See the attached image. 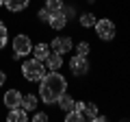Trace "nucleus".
Instances as JSON below:
<instances>
[{"instance_id":"1","label":"nucleus","mask_w":130,"mask_h":122,"mask_svg":"<svg viewBox=\"0 0 130 122\" xmlns=\"http://www.w3.org/2000/svg\"><path fill=\"white\" fill-rule=\"evenodd\" d=\"M65 89H67V79L59 74V70H50L39 81V98L43 105H54Z\"/></svg>"},{"instance_id":"2","label":"nucleus","mask_w":130,"mask_h":122,"mask_svg":"<svg viewBox=\"0 0 130 122\" xmlns=\"http://www.w3.org/2000/svg\"><path fill=\"white\" fill-rule=\"evenodd\" d=\"M46 74H48V68L43 66V61L35 59V57L22 63V76L26 81H30V83H39Z\"/></svg>"},{"instance_id":"3","label":"nucleus","mask_w":130,"mask_h":122,"mask_svg":"<svg viewBox=\"0 0 130 122\" xmlns=\"http://www.w3.org/2000/svg\"><path fill=\"white\" fill-rule=\"evenodd\" d=\"M95 35L102 39V42H113V39H115V35H117L115 22H113V20H108V18L98 20V22H95Z\"/></svg>"},{"instance_id":"4","label":"nucleus","mask_w":130,"mask_h":122,"mask_svg":"<svg viewBox=\"0 0 130 122\" xmlns=\"http://www.w3.org/2000/svg\"><path fill=\"white\" fill-rule=\"evenodd\" d=\"M30 52H32V42H30V37L24 35V33L15 35V37H13V59H22V57L30 55Z\"/></svg>"},{"instance_id":"5","label":"nucleus","mask_w":130,"mask_h":122,"mask_svg":"<svg viewBox=\"0 0 130 122\" xmlns=\"http://www.w3.org/2000/svg\"><path fill=\"white\" fill-rule=\"evenodd\" d=\"M70 70H72V74H74V76L87 74V72H89V59L85 55H74V57H72V61H70Z\"/></svg>"},{"instance_id":"6","label":"nucleus","mask_w":130,"mask_h":122,"mask_svg":"<svg viewBox=\"0 0 130 122\" xmlns=\"http://www.w3.org/2000/svg\"><path fill=\"white\" fill-rule=\"evenodd\" d=\"M50 50L52 52H59V55H65V52H70L72 48H74V42H72V37H54L50 44Z\"/></svg>"},{"instance_id":"7","label":"nucleus","mask_w":130,"mask_h":122,"mask_svg":"<svg viewBox=\"0 0 130 122\" xmlns=\"http://www.w3.org/2000/svg\"><path fill=\"white\" fill-rule=\"evenodd\" d=\"M48 26L54 28V31H63L65 26H67V15H65V11H54V13H50V20H48Z\"/></svg>"},{"instance_id":"8","label":"nucleus","mask_w":130,"mask_h":122,"mask_svg":"<svg viewBox=\"0 0 130 122\" xmlns=\"http://www.w3.org/2000/svg\"><path fill=\"white\" fill-rule=\"evenodd\" d=\"M2 103H5L7 109L20 107V105H22V94H20V89H7L5 96H2Z\"/></svg>"},{"instance_id":"9","label":"nucleus","mask_w":130,"mask_h":122,"mask_svg":"<svg viewBox=\"0 0 130 122\" xmlns=\"http://www.w3.org/2000/svg\"><path fill=\"white\" fill-rule=\"evenodd\" d=\"M61 66H63V55L50 50V55L46 57V68H48V72H50V70H61Z\"/></svg>"},{"instance_id":"10","label":"nucleus","mask_w":130,"mask_h":122,"mask_svg":"<svg viewBox=\"0 0 130 122\" xmlns=\"http://www.w3.org/2000/svg\"><path fill=\"white\" fill-rule=\"evenodd\" d=\"M26 120H28L26 109H22V107H13L7 113V122H26Z\"/></svg>"},{"instance_id":"11","label":"nucleus","mask_w":130,"mask_h":122,"mask_svg":"<svg viewBox=\"0 0 130 122\" xmlns=\"http://www.w3.org/2000/svg\"><path fill=\"white\" fill-rule=\"evenodd\" d=\"M30 0H5V7L11 11V13H20V11L28 9Z\"/></svg>"},{"instance_id":"12","label":"nucleus","mask_w":130,"mask_h":122,"mask_svg":"<svg viewBox=\"0 0 130 122\" xmlns=\"http://www.w3.org/2000/svg\"><path fill=\"white\" fill-rule=\"evenodd\" d=\"M48 55H50V46H48V44L39 42L37 46H32V57H35V59L46 61V57H48Z\"/></svg>"},{"instance_id":"13","label":"nucleus","mask_w":130,"mask_h":122,"mask_svg":"<svg viewBox=\"0 0 130 122\" xmlns=\"http://www.w3.org/2000/svg\"><path fill=\"white\" fill-rule=\"evenodd\" d=\"M37 105H39L37 96H35V94H26V96H22V105H20V107L26 109V111H35Z\"/></svg>"},{"instance_id":"14","label":"nucleus","mask_w":130,"mask_h":122,"mask_svg":"<svg viewBox=\"0 0 130 122\" xmlns=\"http://www.w3.org/2000/svg\"><path fill=\"white\" fill-rule=\"evenodd\" d=\"M56 105H59V107L63 109V111H72V109H74V98H72V96L67 94V89H65L63 94H61V98L56 100Z\"/></svg>"},{"instance_id":"15","label":"nucleus","mask_w":130,"mask_h":122,"mask_svg":"<svg viewBox=\"0 0 130 122\" xmlns=\"http://www.w3.org/2000/svg\"><path fill=\"white\" fill-rule=\"evenodd\" d=\"M95 116H98V105H93V103H87L85 105V109H83V120H95Z\"/></svg>"},{"instance_id":"16","label":"nucleus","mask_w":130,"mask_h":122,"mask_svg":"<svg viewBox=\"0 0 130 122\" xmlns=\"http://www.w3.org/2000/svg\"><path fill=\"white\" fill-rule=\"evenodd\" d=\"M95 22H98V20H95V15H93V13H83V15H80V26H83V28L95 26Z\"/></svg>"},{"instance_id":"17","label":"nucleus","mask_w":130,"mask_h":122,"mask_svg":"<svg viewBox=\"0 0 130 122\" xmlns=\"http://www.w3.org/2000/svg\"><path fill=\"white\" fill-rule=\"evenodd\" d=\"M7 42H9V31H7V26H5V22L0 20V50L7 46Z\"/></svg>"},{"instance_id":"18","label":"nucleus","mask_w":130,"mask_h":122,"mask_svg":"<svg viewBox=\"0 0 130 122\" xmlns=\"http://www.w3.org/2000/svg\"><path fill=\"white\" fill-rule=\"evenodd\" d=\"M80 120H83V113L76 111V109H72V111L65 113V122H80Z\"/></svg>"},{"instance_id":"19","label":"nucleus","mask_w":130,"mask_h":122,"mask_svg":"<svg viewBox=\"0 0 130 122\" xmlns=\"http://www.w3.org/2000/svg\"><path fill=\"white\" fill-rule=\"evenodd\" d=\"M46 7L54 13V11H61L63 9V0H46Z\"/></svg>"},{"instance_id":"20","label":"nucleus","mask_w":130,"mask_h":122,"mask_svg":"<svg viewBox=\"0 0 130 122\" xmlns=\"http://www.w3.org/2000/svg\"><path fill=\"white\" fill-rule=\"evenodd\" d=\"M50 13H52V11L48 9V7H43V9H39V11H37V20H39V22H46V24H48V20H50Z\"/></svg>"},{"instance_id":"21","label":"nucleus","mask_w":130,"mask_h":122,"mask_svg":"<svg viewBox=\"0 0 130 122\" xmlns=\"http://www.w3.org/2000/svg\"><path fill=\"white\" fill-rule=\"evenodd\" d=\"M89 52H91V46H89L87 42H80L78 46H76V55H85V57H87Z\"/></svg>"},{"instance_id":"22","label":"nucleus","mask_w":130,"mask_h":122,"mask_svg":"<svg viewBox=\"0 0 130 122\" xmlns=\"http://www.w3.org/2000/svg\"><path fill=\"white\" fill-rule=\"evenodd\" d=\"M46 120H48V113H43V111L35 113V122H46Z\"/></svg>"},{"instance_id":"23","label":"nucleus","mask_w":130,"mask_h":122,"mask_svg":"<svg viewBox=\"0 0 130 122\" xmlns=\"http://www.w3.org/2000/svg\"><path fill=\"white\" fill-rule=\"evenodd\" d=\"M5 81H7V74L2 70H0V87H2V85H5Z\"/></svg>"},{"instance_id":"24","label":"nucleus","mask_w":130,"mask_h":122,"mask_svg":"<svg viewBox=\"0 0 130 122\" xmlns=\"http://www.w3.org/2000/svg\"><path fill=\"white\" fill-rule=\"evenodd\" d=\"M2 5H5V0H0V7H2Z\"/></svg>"}]
</instances>
